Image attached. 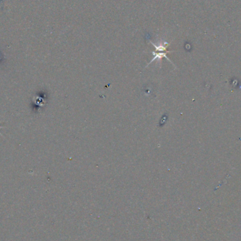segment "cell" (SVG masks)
<instances>
[{
  "label": "cell",
  "mask_w": 241,
  "mask_h": 241,
  "mask_svg": "<svg viewBox=\"0 0 241 241\" xmlns=\"http://www.w3.org/2000/svg\"><path fill=\"white\" fill-rule=\"evenodd\" d=\"M150 42L152 44V45L155 47L156 50H157V51H159V52H163V51H165V50H167V47L169 45V44H168L167 42H160L158 45H157V44L155 43H153V42H152L151 41H150Z\"/></svg>",
  "instance_id": "6da1fadb"
},
{
  "label": "cell",
  "mask_w": 241,
  "mask_h": 241,
  "mask_svg": "<svg viewBox=\"0 0 241 241\" xmlns=\"http://www.w3.org/2000/svg\"><path fill=\"white\" fill-rule=\"evenodd\" d=\"M152 54H154V58L151 61V62H152L154 60H156V59H161L162 57H165L166 59H167L168 60H169V59L167 58V52L166 53H164V52H159V53H156V52H152ZM149 63V64H150Z\"/></svg>",
  "instance_id": "7a4b0ae2"
},
{
  "label": "cell",
  "mask_w": 241,
  "mask_h": 241,
  "mask_svg": "<svg viewBox=\"0 0 241 241\" xmlns=\"http://www.w3.org/2000/svg\"><path fill=\"white\" fill-rule=\"evenodd\" d=\"M2 127H3V126H0V128H2ZM0 135H1V133H0Z\"/></svg>",
  "instance_id": "3957f363"
}]
</instances>
